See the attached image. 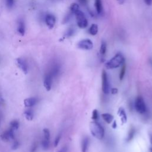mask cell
<instances>
[{"instance_id": "cell-1", "label": "cell", "mask_w": 152, "mask_h": 152, "mask_svg": "<svg viewBox=\"0 0 152 152\" xmlns=\"http://www.w3.org/2000/svg\"><path fill=\"white\" fill-rule=\"evenodd\" d=\"M89 128L91 135L98 140H102L104 135V129L103 127L96 121H93L90 123Z\"/></svg>"}, {"instance_id": "cell-2", "label": "cell", "mask_w": 152, "mask_h": 152, "mask_svg": "<svg viewBox=\"0 0 152 152\" xmlns=\"http://www.w3.org/2000/svg\"><path fill=\"white\" fill-rule=\"evenodd\" d=\"M125 64V58L120 53L116 54L112 58L105 64V67L107 69H115Z\"/></svg>"}, {"instance_id": "cell-3", "label": "cell", "mask_w": 152, "mask_h": 152, "mask_svg": "<svg viewBox=\"0 0 152 152\" xmlns=\"http://www.w3.org/2000/svg\"><path fill=\"white\" fill-rule=\"evenodd\" d=\"M75 18L77 26L81 28H86L88 26V21L84 14L80 10L78 11L75 14Z\"/></svg>"}, {"instance_id": "cell-4", "label": "cell", "mask_w": 152, "mask_h": 152, "mask_svg": "<svg viewBox=\"0 0 152 152\" xmlns=\"http://www.w3.org/2000/svg\"><path fill=\"white\" fill-rule=\"evenodd\" d=\"M134 107L136 111L140 114H143L145 113V112L147 111V106L142 97L138 96L136 98L134 103Z\"/></svg>"}, {"instance_id": "cell-5", "label": "cell", "mask_w": 152, "mask_h": 152, "mask_svg": "<svg viewBox=\"0 0 152 152\" xmlns=\"http://www.w3.org/2000/svg\"><path fill=\"white\" fill-rule=\"evenodd\" d=\"M102 89L104 94H108L109 93L110 88L108 76L105 70H103L102 72Z\"/></svg>"}, {"instance_id": "cell-6", "label": "cell", "mask_w": 152, "mask_h": 152, "mask_svg": "<svg viewBox=\"0 0 152 152\" xmlns=\"http://www.w3.org/2000/svg\"><path fill=\"white\" fill-rule=\"evenodd\" d=\"M77 48L82 50H91L93 48V43L90 39H83L78 42Z\"/></svg>"}, {"instance_id": "cell-7", "label": "cell", "mask_w": 152, "mask_h": 152, "mask_svg": "<svg viewBox=\"0 0 152 152\" xmlns=\"http://www.w3.org/2000/svg\"><path fill=\"white\" fill-rule=\"evenodd\" d=\"M16 64L17 66L22 71L24 74H27L28 71V66L26 60L23 58H18L16 59Z\"/></svg>"}, {"instance_id": "cell-8", "label": "cell", "mask_w": 152, "mask_h": 152, "mask_svg": "<svg viewBox=\"0 0 152 152\" xmlns=\"http://www.w3.org/2000/svg\"><path fill=\"white\" fill-rule=\"evenodd\" d=\"M45 23L49 28H52L56 23V17L52 14H47L45 18Z\"/></svg>"}, {"instance_id": "cell-9", "label": "cell", "mask_w": 152, "mask_h": 152, "mask_svg": "<svg viewBox=\"0 0 152 152\" xmlns=\"http://www.w3.org/2000/svg\"><path fill=\"white\" fill-rule=\"evenodd\" d=\"M52 78L53 77L49 73L47 74L45 77L44 81H43V85L45 89L47 91H50L51 90L52 84Z\"/></svg>"}, {"instance_id": "cell-10", "label": "cell", "mask_w": 152, "mask_h": 152, "mask_svg": "<svg viewBox=\"0 0 152 152\" xmlns=\"http://www.w3.org/2000/svg\"><path fill=\"white\" fill-rule=\"evenodd\" d=\"M26 31L25 23L23 19H19L17 23V31L21 36H24Z\"/></svg>"}, {"instance_id": "cell-11", "label": "cell", "mask_w": 152, "mask_h": 152, "mask_svg": "<svg viewBox=\"0 0 152 152\" xmlns=\"http://www.w3.org/2000/svg\"><path fill=\"white\" fill-rule=\"evenodd\" d=\"M37 102V99L36 97L27 98L24 100V104L26 107L33 106Z\"/></svg>"}, {"instance_id": "cell-12", "label": "cell", "mask_w": 152, "mask_h": 152, "mask_svg": "<svg viewBox=\"0 0 152 152\" xmlns=\"http://www.w3.org/2000/svg\"><path fill=\"white\" fill-rule=\"evenodd\" d=\"M89 145V138L87 137H84L81 141V151L87 152Z\"/></svg>"}, {"instance_id": "cell-13", "label": "cell", "mask_w": 152, "mask_h": 152, "mask_svg": "<svg viewBox=\"0 0 152 152\" xmlns=\"http://www.w3.org/2000/svg\"><path fill=\"white\" fill-rule=\"evenodd\" d=\"M102 118L107 124H110L113 120V116L109 113H104L102 114Z\"/></svg>"}, {"instance_id": "cell-14", "label": "cell", "mask_w": 152, "mask_h": 152, "mask_svg": "<svg viewBox=\"0 0 152 152\" xmlns=\"http://www.w3.org/2000/svg\"><path fill=\"white\" fill-rule=\"evenodd\" d=\"M135 134V129L134 126H131L129 130L128 133V135L126 138V142L131 141L132 140V138H134Z\"/></svg>"}, {"instance_id": "cell-15", "label": "cell", "mask_w": 152, "mask_h": 152, "mask_svg": "<svg viewBox=\"0 0 152 152\" xmlns=\"http://www.w3.org/2000/svg\"><path fill=\"white\" fill-rule=\"evenodd\" d=\"M24 116L27 121H32L34 117L33 112L31 109L26 110L24 112Z\"/></svg>"}, {"instance_id": "cell-16", "label": "cell", "mask_w": 152, "mask_h": 152, "mask_svg": "<svg viewBox=\"0 0 152 152\" xmlns=\"http://www.w3.org/2000/svg\"><path fill=\"white\" fill-rule=\"evenodd\" d=\"M95 8L96 10V11L98 14H101L103 11V6H102V2L101 0H95L94 2Z\"/></svg>"}, {"instance_id": "cell-17", "label": "cell", "mask_w": 152, "mask_h": 152, "mask_svg": "<svg viewBox=\"0 0 152 152\" xmlns=\"http://www.w3.org/2000/svg\"><path fill=\"white\" fill-rule=\"evenodd\" d=\"M88 32L92 36H94L97 34V33H98V26L96 24H93L88 29Z\"/></svg>"}, {"instance_id": "cell-18", "label": "cell", "mask_w": 152, "mask_h": 152, "mask_svg": "<svg viewBox=\"0 0 152 152\" xmlns=\"http://www.w3.org/2000/svg\"><path fill=\"white\" fill-rule=\"evenodd\" d=\"M118 114L121 116V120L123 122V123H125L126 122L127 118H126V115L125 112V110L122 107H120L118 110Z\"/></svg>"}, {"instance_id": "cell-19", "label": "cell", "mask_w": 152, "mask_h": 152, "mask_svg": "<svg viewBox=\"0 0 152 152\" xmlns=\"http://www.w3.org/2000/svg\"><path fill=\"white\" fill-rule=\"evenodd\" d=\"M1 138L3 141L5 142H8L11 140V138L10 137L8 131V129L5 131L1 135Z\"/></svg>"}, {"instance_id": "cell-20", "label": "cell", "mask_w": 152, "mask_h": 152, "mask_svg": "<svg viewBox=\"0 0 152 152\" xmlns=\"http://www.w3.org/2000/svg\"><path fill=\"white\" fill-rule=\"evenodd\" d=\"M69 9H70V11H71V12L75 14L78 11L80 10V7H79V5L78 4H77V3H72L70 5Z\"/></svg>"}, {"instance_id": "cell-21", "label": "cell", "mask_w": 152, "mask_h": 152, "mask_svg": "<svg viewBox=\"0 0 152 152\" xmlns=\"http://www.w3.org/2000/svg\"><path fill=\"white\" fill-rule=\"evenodd\" d=\"M106 49H107V46L106 43L104 41H102L101 45H100V53L101 55H104L106 52Z\"/></svg>"}, {"instance_id": "cell-22", "label": "cell", "mask_w": 152, "mask_h": 152, "mask_svg": "<svg viewBox=\"0 0 152 152\" xmlns=\"http://www.w3.org/2000/svg\"><path fill=\"white\" fill-rule=\"evenodd\" d=\"M10 125L11 128H12L14 130H16L19 128L20 123L18 120L14 119V120H12V121H11V122L10 123Z\"/></svg>"}, {"instance_id": "cell-23", "label": "cell", "mask_w": 152, "mask_h": 152, "mask_svg": "<svg viewBox=\"0 0 152 152\" xmlns=\"http://www.w3.org/2000/svg\"><path fill=\"white\" fill-rule=\"evenodd\" d=\"M122 68L120 70V72H119V79L120 80H122L124 76H125V71H126V65L125 64H124L122 65Z\"/></svg>"}, {"instance_id": "cell-24", "label": "cell", "mask_w": 152, "mask_h": 152, "mask_svg": "<svg viewBox=\"0 0 152 152\" xmlns=\"http://www.w3.org/2000/svg\"><path fill=\"white\" fill-rule=\"evenodd\" d=\"M42 148L46 150H48L49 147V140H47L46 139H44L42 140Z\"/></svg>"}, {"instance_id": "cell-25", "label": "cell", "mask_w": 152, "mask_h": 152, "mask_svg": "<svg viewBox=\"0 0 152 152\" xmlns=\"http://www.w3.org/2000/svg\"><path fill=\"white\" fill-rule=\"evenodd\" d=\"M43 135H44V139L47 140H50V131L48 128H44L43 130Z\"/></svg>"}, {"instance_id": "cell-26", "label": "cell", "mask_w": 152, "mask_h": 152, "mask_svg": "<svg viewBox=\"0 0 152 152\" xmlns=\"http://www.w3.org/2000/svg\"><path fill=\"white\" fill-rule=\"evenodd\" d=\"M91 118L93 121H97L99 119V112L97 109H94L93 110Z\"/></svg>"}, {"instance_id": "cell-27", "label": "cell", "mask_w": 152, "mask_h": 152, "mask_svg": "<svg viewBox=\"0 0 152 152\" xmlns=\"http://www.w3.org/2000/svg\"><path fill=\"white\" fill-rule=\"evenodd\" d=\"M6 5L8 8H11L14 7L15 0H5Z\"/></svg>"}, {"instance_id": "cell-28", "label": "cell", "mask_w": 152, "mask_h": 152, "mask_svg": "<svg viewBox=\"0 0 152 152\" xmlns=\"http://www.w3.org/2000/svg\"><path fill=\"white\" fill-rule=\"evenodd\" d=\"M61 134H59L56 137V138L55 139V141H54V146L55 147L58 146V144H59V142L61 140Z\"/></svg>"}, {"instance_id": "cell-29", "label": "cell", "mask_w": 152, "mask_h": 152, "mask_svg": "<svg viewBox=\"0 0 152 152\" xmlns=\"http://www.w3.org/2000/svg\"><path fill=\"white\" fill-rule=\"evenodd\" d=\"M74 33V30L72 28H69L68 29V30L66 31V33H65V36L66 37H69L72 35H73V34Z\"/></svg>"}, {"instance_id": "cell-30", "label": "cell", "mask_w": 152, "mask_h": 152, "mask_svg": "<svg viewBox=\"0 0 152 152\" xmlns=\"http://www.w3.org/2000/svg\"><path fill=\"white\" fill-rule=\"evenodd\" d=\"M19 145H20V143L19 142L17 141V140H15L13 142V144L12 145V147L11 148L12 150H16L17 149L18 147H19Z\"/></svg>"}, {"instance_id": "cell-31", "label": "cell", "mask_w": 152, "mask_h": 152, "mask_svg": "<svg viewBox=\"0 0 152 152\" xmlns=\"http://www.w3.org/2000/svg\"><path fill=\"white\" fill-rule=\"evenodd\" d=\"M37 148V143H34L33 145H32V147L31 148V152H34Z\"/></svg>"}, {"instance_id": "cell-32", "label": "cell", "mask_w": 152, "mask_h": 152, "mask_svg": "<svg viewBox=\"0 0 152 152\" xmlns=\"http://www.w3.org/2000/svg\"><path fill=\"white\" fill-rule=\"evenodd\" d=\"M110 91H111L112 94H115L118 93V88H112L111 90H110Z\"/></svg>"}, {"instance_id": "cell-33", "label": "cell", "mask_w": 152, "mask_h": 152, "mask_svg": "<svg viewBox=\"0 0 152 152\" xmlns=\"http://www.w3.org/2000/svg\"><path fill=\"white\" fill-rule=\"evenodd\" d=\"M79 1V2L82 4V5H86L87 2L88 0H78Z\"/></svg>"}, {"instance_id": "cell-34", "label": "cell", "mask_w": 152, "mask_h": 152, "mask_svg": "<svg viewBox=\"0 0 152 152\" xmlns=\"http://www.w3.org/2000/svg\"><path fill=\"white\" fill-rule=\"evenodd\" d=\"M66 151H67V148L66 147H64L57 152H66Z\"/></svg>"}, {"instance_id": "cell-35", "label": "cell", "mask_w": 152, "mask_h": 152, "mask_svg": "<svg viewBox=\"0 0 152 152\" xmlns=\"http://www.w3.org/2000/svg\"><path fill=\"white\" fill-rule=\"evenodd\" d=\"M144 2L148 5H150L152 4V0H144Z\"/></svg>"}, {"instance_id": "cell-36", "label": "cell", "mask_w": 152, "mask_h": 152, "mask_svg": "<svg viewBox=\"0 0 152 152\" xmlns=\"http://www.w3.org/2000/svg\"><path fill=\"white\" fill-rule=\"evenodd\" d=\"M112 127L113 129L116 128V127H117V124H116V122L115 121H113V122L112 123Z\"/></svg>"}, {"instance_id": "cell-37", "label": "cell", "mask_w": 152, "mask_h": 152, "mask_svg": "<svg viewBox=\"0 0 152 152\" xmlns=\"http://www.w3.org/2000/svg\"><path fill=\"white\" fill-rule=\"evenodd\" d=\"M119 4H122L124 2V0H116Z\"/></svg>"}, {"instance_id": "cell-38", "label": "cell", "mask_w": 152, "mask_h": 152, "mask_svg": "<svg viewBox=\"0 0 152 152\" xmlns=\"http://www.w3.org/2000/svg\"><path fill=\"white\" fill-rule=\"evenodd\" d=\"M2 102H3V100H2V97H1V96H0V104H1Z\"/></svg>"}, {"instance_id": "cell-39", "label": "cell", "mask_w": 152, "mask_h": 152, "mask_svg": "<svg viewBox=\"0 0 152 152\" xmlns=\"http://www.w3.org/2000/svg\"><path fill=\"white\" fill-rule=\"evenodd\" d=\"M150 141H151V144H152V135H150Z\"/></svg>"}]
</instances>
